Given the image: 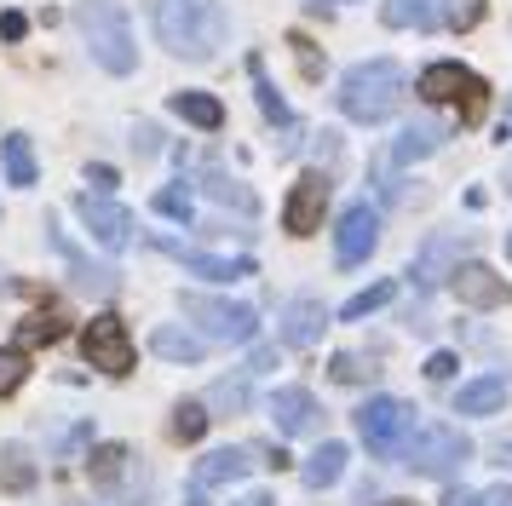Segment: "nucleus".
<instances>
[{"instance_id":"a18cd8bd","label":"nucleus","mask_w":512,"mask_h":506,"mask_svg":"<svg viewBox=\"0 0 512 506\" xmlns=\"http://www.w3.org/2000/svg\"><path fill=\"white\" fill-rule=\"evenodd\" d=\"M495 455H501V466H512V437H501V443H495Z\"/></svg>"},{"instance_id":"2f4dec72","label":"nucleus","mask_w":512,"mask_h":506,"mask_svg":"<svg viewBox=\"0 0 512 506\" xmlns=\"http://www.w3.org/2000/svg\"><path fill=\"white\" fill-rule=\"evenodd\" d=\"M208 420L213 414L202 409V403H179V409H173V437H179V443H196V437L208 432Z\"/></svg>"},{"instance_id":"f704fd0d","label":"nucleus","mask_w":512,"mask_h":506,"mask_svg":"<svg viewBox=\"0 0 512 506\" xmlns=\"http://www.w3.org/2000/svg\"><path fill=\"white\" fill-rule=\"evenodd\" d=\"M24 340H29V345L64 340V317H58V311H41V317H29V322H24Z\"/></svg>"},{"instance_id":"7c9ffc66","label":"nucleus","mask_w":512,"mask_h":506,"mask_svg":"<svg viewBox=\"0 0 512 506\" xmlns=\"http://www.w3.org/2000/svg\"><path fill=\"white\" fill-rule=\"evenodd\" d=\"M24 380H29V357L18 345H0V397H12Z\"/></svg>"},{"instance_id":"f257e3e1","label":"nucleus","mask_w":512,"mask_h":506,"mask_svg":"<svg viewBox=\"0 0 512 506\" xmlns=\"http://www.w3.org/2000/svg\"><path fill=\"white\" fill-rule=\"evenodd\" d=\"M156 35L173 58L185 64H208L231 35V18L219 0H156Z\"/></svg>"},{"instance_id":"412c9836","label":"nucleus","mask_w":512,"mask_h":506,"mask_svg":"<svg viewBox=\"0 0 512 506\" xmlns=\"http://www.w3.org/2000/svg\"><path fill=\"white\" fill-rule=\"evenodd\" d=\"M346 460H351V449L346 443H323V449H317V455L305 460V489H328V483H340L346 478Z\"/></svg>"},{"instance_id":"4c0bfd02","label":"nucleus","mask_w":512,"mask_h":506,"mask_svg":"<svg viewBox=\"0 0 512 506\" xmlns=\"http://www.w3.org/2000/svg\"><path fill=\"white\" fill-rule=\"evenodd\" d=\"M288 46H294V58H300V75H305V81H317V75H323V52L305 41V35H294Z\"/></svg>"},{"instance_id":"bb28decb","label":"nucleus","mask_w":512,"mask_h":506,"mask_svg":"<svg viewBox=\"0 0 512 506\" xmlns=\"http://www.w3.org/2000/svg\"><path fill=\"white\" fill-rule=\"evenodd\" d=\"M64 259L75 265V282H81L87 294H116V282H121L116 265H87V259H81V253H75L70 242H64Z\"/></svg>"},{"instance_id":"4be33fe9","label":"nucleus","mask_w":512,"mask_h":506,"mask_svg":"<svg viewBox=\"0 0 512 506\" xmlns=\"http://www.w3.org/2000/svg\"><path fill=\"white\" fill-rule=\"evenodd\" d=\"M173 110L185 115L190 127H202V133H219L225 127V104L213 92H173Z\"/></svg>"},{"instance_id":"9b49d317","label":"nucleus","mask_w":512,"mask_h":506,"mask_svg":"<svg viewBox=\"0 0 512 506\" xmlns=\"http://www.w3.org/2000/svg\"><path fill=\"white\" fill-rule=\"evenodd\" d=\"M323 207H328V179L323 173H300V184L282 202V230L288 236H311V230L323 225Z\"/></svg>"},{"instance_id":"f03ea898","label":"nucleus","mask_w":512,"mask_h":506,"mask_svg":"<svg viewBox=\"0 0 512 506\" xmlns=\"http://www.w3.org/2000/svg\"><path fill=\"white\" fill-rule=\"evenodd\" d=\"M75 23H81V35H87V46H93V58L110 69V75H133L139 46H133V29H127L121 0H75Z\"/></svg>"},{"instance_id":"c756f323","label":"nucleus","mask_w":512,"mask_h":506,"mask_svg":"<svg viewBox=\"0 0 512 506\" xmlns=\"http://www.w3.org/2000/svg\"><path fill=\"white\" fill-rule=\"evenodd\" d=\"M121 466H127V449H121V443H98L93 455H87V472H93V483H116Z\"/></svg>"},{"instance_id":"423d86ee","label":"nucleus","mask_w":512,"mask_h":506,"mask_svg":"<svg viewBox=\"0 0 512 506\" xmlns=\"http://www.w3.org/2000/svg\"><path fill=\"white\" fill-rule=\"evenodd\" d=\"M179 311L190 322H202L208 340H225V345H248L254 340V305H231V299H213V294H179Z\"/></svg>"},{"instance_id":"cd10ccee","label":"nucleus","mask_w":512,"mask_h":506,"mask_svg":"<svg viewBox=\"0 0 512 506\" xmlns=\"http://www.w3.org/2000/svg\"><path fill=\"white\" fill-rule=\"evenodd\" d=\"M208 409H219V414H242L248 409V368H242V374H225V380H213L208 386Z\"/></svg>"},{"instance_id":"20e7f679","label":"nucleus","mask_w":512,"mask_h":506,"mask_svg":"<svg viewBox=\"0 0 512 506\" xmlns=\"http://www.w3.org/2000/svg\"><path fill=\"white\" fill-rule=\"evenodd\" d=\"M466 460H472L466 432H461V426H443V420L420 426V432L403 443V466H415L420 478H455Z\"/></svg>"},{"instance_id":"c03bdc74","label":"nucleus","mask_w":512,"mask_h":506,"mask_svg":"<svg viewBox=\"0 0 512 506\" xmlns=\"http://www.w3.org/2000/svg\"><path fill=\"white\" fill-rule=\"evenodd\" d=\"M236 506H277V501H271L265 489H254V495H242V501H236Z\"/></svg>"},{"instance_id":"6ab92c4d","label":"nucleus","mask_w":512,"mask_h":506,"mask_svg":"<svg viewBox=\"0 0 512 506\" xmlns=\"http://www.w3.org/2000/svg\"><path fill=\"white\" fill-rule=\"evenodd\" d=\"M501 403H507V380L501 374H484V380L455 391V414H501Z\"/></svg>"},{"instance_id":"4468645a","label":"nucleus","mask_w":512,"mask_h":506,"mask_svg":"<svg viewBox=\"0 0 512 506\" xmlns=\"http://www.w3.org/2000/svg\"><path fill=\"white\" fill-rule=\"evenodd\" d=\"M271 420H277V432L305 437L323 426V409H317V397L305 386H282V391H271Z\"/></svg>"},{"instance_id":"a19ab883","label":"nucleus","mask_w":512,"mask_h":506,"mask_svg":"<svg viewBox=\"0 0 512 506\" xmlns=\"http://www.w3.org/2000/svg\"><path fill=\"white\" fill-rule=\"evenodd\" d=\"M449 374H455V357L449 351H432L426 357V380H449Z\"/></svg>"},{"instance_id":"e433bc0d","label":"nucleus","mask_w":512,"mask_h":506,"mask_svg":"<svg viewBox=\"0 0 512 506\" xmlns=\"http://www.w3.org/2000/svg\"><path fill=\"white\" fill-rule=\"evenodd\" d=\"M449 506H512V489L495 483V489H478V495H449Z\"/></svg>"},{"instance_id":"c9c22d12","label":"nucleus","mask_w":512,"mask_h":506,"mask_svg":"<svg viewBox=\"0 0 512 506\" xmlns=\"http://www.w3.org/2000/svg\"><path fill=\"white\" fill-rule=\"evenodd\" d=\"M449 29H478V18H484V0H449Z\"/></svg>"},{"instance_id":"2eb2a0df","label":"nucleus","mask_w":512,"mask_h":506,"mask_svg":"<svg viewBox=\"0 0 512 506\" xmlns=\"http://www.w3.org/2000/svg\"><path fill=\"white\" fill-rule=\"evenodd\" d=\"M248 449H213V455H202L196 460V478H190V489L196 495H208V489H231V483H242L248 478Z\"/></svg>"},{"instance_id":"9d476101","label":"nucleus","mask_w":512,"mask_h":506,"mask_svg":"<svg viewBox=\"0 0 512 506\" xmlns=\"http://www.w3.org/2000/svg\"><path fill=\"white\" fill-rule=\"evenodd\" d=\"M374 242H380V213H374L369 202L346 207V219L334 230V259H340V271H357L374 253Z\"/></svg>"},{"instance_id":"39448f33","label":"nucleus","mask_w":512,"mask_h":506,"mask_svg":"<svg viewBox=\"0 0 512 506\" xmlns=\"http://www.w3.org/2000/svg\"><path fill=\"white\" fill-rule=\"evenodd\" d=\"M357 432H363V443H369V455L397 460L403 443L415 437V409H409L403 397H369V403L357 409Z\"/></svg>"},{"instance_id":"473e14b6","label":"nucleus","mask_w":512,"mask_h":506,"mask_svg":"<svg viewBox=\"0 0 512 506\" xmlns=\"http://www.w3.org/2000/svg\"><path fill=\"white\" fill-rule=\"evenodd\" d=\"M386 299H392V282H374V288H363V294H351V299H346V311H340V317L357 322V317H369V311H380Z\"/></svg>"},{"instance_id":"3c124183","label":"nucleus","mask_w":512,"mask_h":506,"mask_svg":"<svg viewBox=\"0 0 512 506\" xmlns=\"http://www.w3.org/2000/svg\"><path fill=\"white\" fill-rule=\"evenodd\" d=\"M507 253H512V230H507Z\"/></svg>"},{"instance_id":"a211bd4d","label":"nucleus","mask_w":512,"mask_h":506,"mask_svg":"<svg viewBox=\"0 0 512 506\" xmlns=\"http://www.w3.org/2000/svg\"><path fill=\"white\" fill-rule=\"evenodd\" d=\"M455 253H461V242H455V236H432V242L420 248V259H415V282H420V288L449 282V276H455Z\"/></svg>"},{"instance_id":"b1692460","label":"nucleus","mask_w":512,"mask_h":506,"mask_svg":"<svg viewBox=\"0 0 512 506\" xmlns=\"http://www.w3.org/2000/svg\"><path fill=\"white\" fill-rule=\"evenodd\" d=\"M0 167H6V184H18V190H29V184H35V150H29L24 133H6V138H0Z\"/></svg>"},{"instance_id":"6e6552de","label":"nucleus","mask_w":512,"mask_h":506,"mask_svg":"<svg viewBox=\"0 0 512 506\" xmlns=\"http://www.w3.org/2000/svg\"><path fill=\"white\" fill-rule=\"evenodd\" d=\"M81 351H87V363L104 368V374H133V334H127V322L116 311H98L87 328H81Z\"/></svg>"},{"instance_id":"aec40b11","label":"nucleus","mask_w":512,"mask_h":506,"mask_svg":"<svg viewBox=\"0 0 512 506\" xmlns=\"http://www.w3.org/2000/svg\"><path fill=\"white\" fill-rule=\"evenodd\" d=\"M380 18H386V29H438L443 0H386Z\"/></svg>"},{"instance_id":"5701e85b","label":"nucleus","mask_w":512,"mask_h":506,"mask_svg":"<svg viewBox=\"0 0 512 506\" xmlns=\"http://www.w3.org/2000/svg\"><path fill=\"white\" fill-rule=\"evenodd\" d=\"M150 351L156 357H167V363H202V334H190V328H156L150 334Z\"/></svg>"},{"instance_id":"ddd939ff","label":"nucleus","mask_w":512,"mask_h":506,"mask_svg":"<svg viewBox=\"0 0 512 506\" xmlns=\"http://www.w3.org/2000/svg\"><path fill=\"white\" fill-rule=\"evenodd\" d=\"M449 288H455V299L472 305V311H495V305H507V299H512V288L489 271V265H455Z\"/></svg>"},{"instance_id":"37998d69","label":"nucleus","mask_w":512,"mask_h":506,"mask_svg":"<svg viewBox=\"0 0 512 506\" xmlns=\"http://www.w3.org/2000/svg\"><path fill=\"white\" fill-rule=\"evenodd\" d=\"M133 150H139V156H156V127H150V121L133 127Z\"/></svg>"},{"instance_id":"f3484780","label":"nucleus","mask_w":512,"mask_h":506,"mask_svg":"<svg viewBox=\"0 0 512 506\" xmlns=\"http://www.w3.org/2000/svg\"><path fill=\"white\" fill-rule=\"evenodd\" d=\"M167 253H179V265H185L190 276H202V282H236V276H254V259H213V253H185L173 248V242H162Z\"/></svg>"},{"instance_id":"49530a36","label":"nucleus","mask_w":512,"mask_h":506,"mask_svg":"<svg viewBox=\"0 0 512 506\" xmlns=\"http://www.w3.org/2000/svg\"><path fill=\"white\" fill-rule=\"evenodd\" d=\"M501 138H512V110H507V121H501Z\"/></svg>"},{"instance_id":"c85d7f7f","label":"nucleus","mask_w":512,"mask_h":506,"mask_svg":"<svg viewBox=\"0 0 512 506\" xmlns=\"http://www.w3.org/2000/svg\"><path fill=\"white\" fill-rule=\"evenodd\" d=\"M254 69V92H259V110H265V121H277V127H294V121H288V104H282L277 98V87H271V75H265V64H248Z\"/></svg>"},{"instance_id":"58836bf2","label":"nucleus","mask_w":512,"mask_h":506,"mask_svg":"<svg viewBox=\"0 0 512 506\" xmlns=\"http://www.w3.org/2000/svg\"><path fill=\"white\" fill-rule=\"evenodd\" d=\"M328 374H334V380H340V386H351V380H363V374H369V368L357 363V357H351V351H340V357H334V368H328Z\"/></svg>"},{"instance_id":"de8ad7c7","label":"nucleus","mask_w":512,"mask_h":506,"mask_svg":"<svg viewBox=\"0 0 512 506\" xmlns=\"http://www.w3.org/2000/svg\"><path fill=\"white\" fill-rule=\"evenodd\" d=\"M6 288H12V282H6V271H0V294H6Z\"/></svg>"},{"instance_id":"79ce46f5","label":"nucleus","mask_w":512,"mask_h":506,"mask_svg":"<svg viewBox=\"0 0 512 506\" xmlns=\"http://www.w3.org/2000/svg\"><path fill=\"white\" fill-rule=\"evenodd\" d=\"M24 29H29L24 12H0V35H6V41H24Z\"/></svg>"},{"instance_id":"393cba45","label":"nucleus","mask_w":512,"mask_h":506,"mask_svg":"<svg viewBox=\"0 0 512 506\" xmlns=\"http://www.w3.org/2000/svg\"><path fill=\"white\" fill-rule=\"evenodd\" d=\"M202 190H208L219 207H236V213H254V207H259L254 190H248L242 179H231V173H219V167H208V173H202Z\"/></svg>"},{"instance_id":"0eeeda50","label":"nucleus","mask_w":512,"mask_h":506,"mask_svg":"<svg viewBox=\"0 0 512 506\" xmlns=\"http://www.w3.org/2000/svg\"><path fill=\"white\" fill-rule=\"evenodd\" d=\"M420 98H426V104H461L466 121H478L489 87L461 64H432V69H420Z\"/></svg>"},{"instance_id":"a878e982","label":"nucleus","mask_w":512,"mask_h":506,"mask_svg":"<svg viewBox=\"0 0 512 506\" xmlns=\"http://www.w3.org/2000/svg\"><path fill=\"white\" fill-rule=\"evenodd\" d=\"M0 489H12V495L35 489V460H29L24 443H6L0 449Z\"/></svg>"},{"instance_id":"72a5a7b5","label":"nucleus","mask_w":512,"mask_h":506,"mask_svg":"<svg viewBox=\"0 0 512 506\" xmlns=\"http://www.w3.org/2000/svg\"><path fill=\"white\" fill-rule=\"evenodd\" d=\"M156 213H162V219H179V225H190V219H196V207H190V190L167 184L162 196H156Z\"/></svg>"},{"instance_id":"f8f14e48","label":"nucleus","mask_w":512,"mask_h":506,"mask_svg":"<svg viewBox=\"0 0 512 506\" xmlns=\"http://www.w3.org/2000/svg\"><path fill=\"white\" fill-rule=\"evenodd\" d=\"M277 334L282 345H294V351H311V345L328 334V305L323 299H288L277 317Z\"/></svg>"},{"instance_id":"7ed1b4c3","label":"nucleus","mask_w":512,"mask_h":506,"mask_svg":"<svg viewBox=\"0 0 512 506\" xmlns=\"http://www.w3.org/2000/svg\"><path fill=\"white\" fill-rule=\"evenodd\" d=\"M403 104V69L392 58H369V64L346 69V81H340V110L351 121H386V115Z\"/></svg>"},{"instance_id":"1a4fd4ad","label":"nucleus","mask_w":512,"mask_h":506,"mask_svg":"<svg viewBox=\"0 0 512 506\" xmlns=\"http://www.w3.org/2000/svg\"><path fill=\"white\" fill-rule=\"evenodd\" d=\"M75 213H81V225H87V236H93L98 248H110V253H121L127 242H133V213L121 202H110V196H81L75 202Z\"/></svg>"},{"instance_id":"dca6fc26","label":"nucleus","mask_w":512,"mask_h":506,"mask_svg":"<svg viewBox=\"0 0 512 506\" xmlns=\"http://www.w3.org/2000/svg\"><path fill=\"white\" fill-rule=\"evenodd\" d=\"M443 121H409L403 133H397L392 144V161L397 167H409V161H426V156H438V144H443Z\"/></svg>"},{"instance_id":"09e8293b","label":"nucleus","mask_w":512,"mask_h":506,"mask_svg":"<svg viewBox=\"0 0 512 506\" xmlns=\"http://www.w3.org/2000/svg\"><path fill=\"white\" fill-rule=\"evenodd\" d=\"M386 506H415V501H386Z\"/></svg>"},{"instance_id":"8fccbe9b","label":"nucleus","mask_w":512,"mask_h":506,"mask_svg":"<svg viewBox=\"0 0 512 506\" xmlns=\"http://www.w3.org/2000/svg\"><path fill=\"white\" fill-rule=\"evenodd\" d=\"M507 190H512V167H507Z\"/></svg>"},{"instance_id":"ea45409f","label":"nucleus","mask_w":512,"mask_h":506,"mask_svg":"<svg viewBox=\"0 0 512 506\" xmlns=\"http://www.w3.org/2000/svg\"><path fill=\"white\" fill-rule=\"evenodd\" d=\"M87 184H93V196H110V190H116V167H104V161L87 167Z\"/></svg>"}]
</instances>
